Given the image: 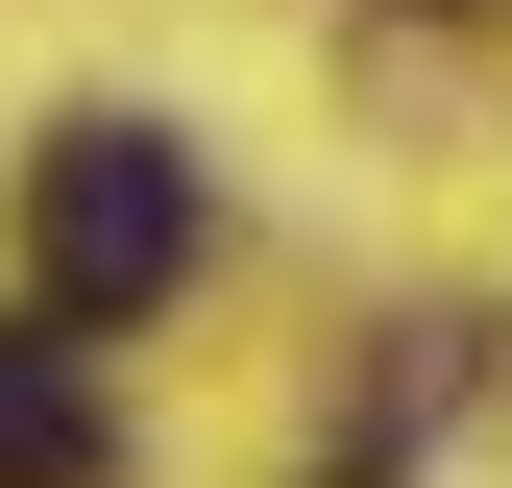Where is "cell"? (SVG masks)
<instances>
[{
	"label": "cell",
	"instance_id": "obj_1",
	"mask_svg": "<svg viewBox=\"0 0 512 488\" xmlns=\"http://www.w3.org/2000/svg\"><path fill=\"white\" fill-rule=\"evenodd\" d=\"M196 269V147L171 122H49L25 171V318H147Z\"/></svg>",
	"mask_w": 512,
	"mask_h": 488
},
{
	"label": "cell",
	"instance_id": "obj_2",
	"mask_svg": "<svg viewBox=\"0 0 512 488\" xmlns=\"http://www.w3.org/2000/svg\"><path fill=\"white\" fill-rule=\"evenodd\" d=\"M98 391H74V318H0V488H98Z\"/></svg>",
	"mask_w": 512,
	"mask_h": 488
}]
</instances>
